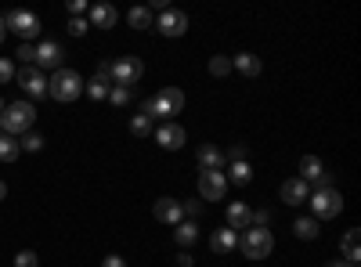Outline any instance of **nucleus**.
Masks as SVG:
<instances>
[{
    "label": "nucleus",
    "mask_w": 361,
    "mask_h": 267,
    "mask_svg": "<svg viewBox=\"0 0 361 267\" xmlns=\"http://www.w3.org/2000/svg\"><path fill=\"white\" fill-rule=\"evenodd\" d=\"M180 213H185V217H199L202 213V202H195V199L192 202H180Z\"/></svg>",
    "instance_id": "nucleus-36"
},
{
    "label": "nucleus",
    "mask_w": 361,
    "mask_h": 267,
    "mask_svg": "<svg viewBox=\"0 0 361 267\" xmlns=\"http://www.w3.org/2000/svg\"><path fill=\"white\" fill-rule=\"evenodd\" d=\"M40 260H37V253L33 249H22L18 256H15V267H37Z\"/></svg>",
    "instance_id": "nucleus-34"
},
{
    "label": "nucleus",
    "mask_w": 361,
    "mask_h": 267,
    "mask_svg": "<svg viewBox=\"0 0 361 267\" xmlns=\"http://www.w3.org/2000/svg\"><path fill=\"white\" fill-rule=\"evenodd\" d=\"M235 246H238V231H231V228H221L209 235V249L214 253H231Z\"/></svg>",
    "instance_id": "nucleus-18"
},
{
    "label": "nucleus",
    "mask_w": 361,
    "mask_h": 267,
    "mask_svg": "<svg viewBox=\"0 0 361 267\" xmlns=\"http://www.w3.org/2000/svg\"><path fill=\"white\" fill-rule=\"evenodd\" d=\"M253 224V210H250V206L246 202H231L228 206V228L231 231H246Z\"/></svg>",
    "instance_id": "nucleus-14"
},
{
    "label": "nucleus",
    "mask_w": 361,
    "mask_h": 267,
    "mask_svg": "<svg viewBox=\"0 0 361 267\" xmlns=\"http://www.w3.org/2000/svg\"><path fill=\"white\" fill-rule=\"evenodd\" d=\"M15 80L22 83V91H25L29 98H47V76H44L37 66H22V69L15 73Z\"/></svg>",
    "instance_id": "nucleus-9"
},
{
    "label": "nucleus",
    "mask_w": 361,
    "mask_h": 267,
    "mask_svg": "<svg viewBox=\"0 0 361 267\" xmlns=\"http://www.w3.org/2000/svg\"><path fill=\"white\" fill-rule=\"evenodd\" d=\"M322 177H325V166L318 156H304L300 159V181L304 185H322Z\"/></svg>",
    "instance_id": "nucleus-16"
},
{
    "label": "nucleus",
    "mask_w": 361,
    "mask_h": 267,
    "mask_svg": "<svg viewBox=\"0 0 361 267\" xmlns=\"http://www.w3.org/2000/svg\"><path fill=\"white\" fill-rule=\"evenodd\" d=\"M152 213H156L159 224H180V217H185V213H180V202H177V199H159V202L152 206Z\"/></svg>",
    "instance_id": "nucleus-15"
},
{
    "label": "nucleus",
    "mask_w": 361,
    "mask_h": 267,
    "mask_svg": "<svg viewBox=\"0 0 361 267\" xmlns=\"http://www.w3.org/2000/svg\"><path fill=\"white\" fill-rule=\"evenodd\" d=\"M238 249H243L246 260H264L271 256V249H275V235H271L267 228H246L243 231V239H238Z\"/></svg>",
    "instance_id": "nucleus-4"
},
{
    "label": "nucleus",
    "mask_w": 361,
    "mask_h": 267,
    "mask_svg": "<svg viewBox=\"0 0 361 267\" xmlns=\"http://www.w3.org/2000/svg\"><path fill=\"white\" fill-rule=\"evenodd\" d=\"M156 29H159L163 37H185V33H188V15L177 11V8H166V11L159 15Z\"/></svg>",
    "instance_id": "nucleus-10"
},
{
    "label": "nucleus",
    "mask_w": 361,
    "mask_h": 267,
    "mask_svg": "<svg viewBox=\"0 0 361 267\" xmlns=\"http://www.w3.org/2000/svg\"><path fill=\"white\" fill-rule=\"evenodd\" d=\"M4 199H8V185H4V181H0V202H4Z\"/></svg>",
    "instance_id": "nucleus-43"
},
{
    "label": "nucleus",
    "mask_w": 361,
    "mask_h": 267,
    "mask_svg": "<svg viewBox=\"0 0 361 267\" xmlns=\"http://www.w3.org/2000/svg\"><path fill=\"white\" fill-rule=\"evenodd\" d=\"M116 8L112 4H94V8H90V22H94L98 29H112L116 25Z\"/></svg>",
    "instance_id": "nucleus-19"
},
{
    "label": "nucleus",
    "mask_w": 361,
    "mask_h": 267,
    "mask_svg": "<svg viewBox=\"0 0 361 267\" xmlns=\"http://www.w3.org/2000/svg\"><path fill=\"white\" fill-rule=\"evenodd\" d=\"M4 22H8V33H15L22 44H29L33 37H40V18L33 15V11H11V15H4Z\"/></svg>",
    "instance_id": "nucleus-6"
},
{
    "label": "nucleus",
    "mask_w": 361,
    "mask_h": 267,
    "mask_svg": "<svg viewBox=\"0 0 361 267\" xmlns=\"http://www.w3.org/2000/svg\"><path fill=\"white\" fill-rule=\"evenodd\" d=\"M246 156H250V148H246V144H231V148H228V156H224V163H246Z\"/></svg>",
    "instance_id": "nucleus-32"
},
{
    "label": "nucleus",
    "mask_w": 361,
    "mask_h": 267,
    "mask_svg": "<svg viewBox=\"0 0 361 267\" xmlns=\"http://www.w3.org/2000/svg\"><path fill=\"white\" fill-rule=\"evenodd\" d=\"M0 134H4V130H0Z\"/></svg>",
    "instance_id": "nucleus-46"
},
{
    "label": "nucleus",
    "mask_w": 361,
    "mask_h": 267,
    "mask_svg": "<svg viewBox=\"0 0 361 267\" xmlns=\"http://www.w3.org/2000/svg\"><path fill=\"white\" fill-rule=\"evenodd\" d=\"M228 181H231V185H250V181H253V166H250V163H231Z\"/></svg>",
    "instance_id": "nucleus-25"
},
{
    "label": "nucleus",
    "mask_w": 361,
    "mask_h": 267,
    "mask_svg": "<svg viewBox=\"0 0 361 267\" xmlns=\"http://www.w3.org/2000/svg\"><path fill=\"white\" fill-rule=\"evenodd\" d=\"M231 73V58L217 54V58H209V76H228Z\"/></svg>",
    "instance_id": "nucleus-30"
},
{
    "label": "nucleus",
    "mask_w": 361,
    "mask_h": 267,
    "mask_svg": "<svg viewBox=\"0 0 361 267\" xmlns=\"http://www.w3.org/2000/svg\"><path fill=\"white\" fill-rule=\"evenodd\" d=\"M253 221H257L253 228H267V221H271V210H257V213H253Z\"/></svg>",
    "instance_id": "nucleus-39"
},
{
    "label": "nucleus",
    "mask_w": 361,
    "mask_h": 267,
    "mask_svg": "<svg viewBox=\"0 0 361 267\" xmlns=\"http://www.w3.org/2000/svg\"><path fill=\"white\" fill-rule=\"evenodd\" d=\"M185 137H188L185 127H177V123H163V127L156 130V141L166 148V152H177V148L185 144Z\"/></svg>",
    "instance_id": "nucleus-13"
},
{
    "label": "nucleus",
    "mask_w": 361,
    "mask_h": 267,
    "mask_svg": "<svg viewBox=\"0 0 361 267\" xmlns=\"http://www.w3.org/2000/svg\"><path fill=\"white\" fill-rule=\"evenodd\" d=\"M224 192H228V177H224V170H206V173H199V195H202L206 202L224 199Z\"/></svg>",
    "instance_id": "nucleus-8"
},
{
    "label": "nucleus",
    "mask_w": 361,
    "mask_h": 267,
    "mask_svg": "<svg viewBox=\"0 0 361 267\" xmlns=\"http://www.w3.org/2000/svg\"><path fill=\"white\" fill-rule=\"evenodd\" d=\"M343 260H347L350 267H357V260H361V253H357V228H350V231L343 235Z\"/></svg>",
    "instance_id": "nucleus-23"
},
{
    "label": "nucleus",
    "mask_w": 361,
    "mask_h": 267,
    "mask_svg": "<svg viewBox=\"0 0 361 267\" xmlns=\"http://www.w3.org/2000/svg\"><path fill=\"white\" fill-rule=\"evenodd\" d=\"M80 91H83V80L73 69H58L47 80V98H54V101H76Z\"/></svg>",
    "instance_id": "nucleus-5"
},
{
    "label": "nucleus",
    "mask_w": 361,
    "mask_h": 267,
    "mask_svg": "<svg viewBox=\"0 0 361 267\" xmlns=\"http://www.w3.org/2000/svg\"><path fill=\"white\" fill-rule=\"evenodd\" d=\"M173 239H177V246H180V249L195 246V239H199V228H195V221H180V224H177V231H173Z\"/></svg>",
    "instance_id": "nucleus-20"
},
{
    "label": "nucleus",
    "mask_w": 361,
    "mask_h": 267,
    "mask_svg": "<svg viewBox=\"0 0 361 267\" xmlns=\"http://www.w3.org/2000/svg\"><path fill=\"white\" fill-rule=\"evenodd\" d=\"M18 148H22V152H40V148H44V137L29 130V134H22V137H18Z\"/></svg>",
    "instance_id": "nucleus-28"
},
{
    "label": "nucleus",
    "mask_w": 361,
    "mask_h": 267,
    "mask_svg": "<svg viewBox=\"0 0 361 267\" xmlns=\"http://www.w3.org/2000/svg\"><path fill=\"white\" fill-rule=\"evenodd\" d=\"M231 69H238L243 76L253 80V76L260 73V58H257V54H235V58H231Z\"/></svg>",
    "instance_id": "nucleus-21"
},
{
    "label": "nucleus",
    "mask_w": 361,
    "mask_h": 267,
    "mask_svg": "<svg viewBox=\"0 0 361 267\" xmlns=\"http://www.w3.org/2000/svg\"><path fill=\"white\" fill-rule=\"evenodd\" d=\"M98 80H105V83L112 80V66H109V62H102V66H98Z\"/></svg>",
    "instance_id": "nucleus-41"
},
{
    "label": "nucleus",
    "mask_w": 361,
    "mask_h": 267,
    "mask_svg": "<svg viewBox=\"0 0 361 267\" xmlns=\"http://www.w3.org/2000/svg\"><path fill=\"white\" fill-rule=\"evenodd\" d=\"M83 11H87V0H69V15L73 18H80Z\"/></svg>",
    "instance_id": "nucleus-37"
},
{
    "label": "nucleus",
    "mask_w": 361,
    "mask_h": 267,
    "mask_svg": "<svg viewBox=\"0 0 361 267\" xmlns=\"http://www.w3.org/2000/svg\"><path fill=\"white\" fill-rule=\"evenodd\" d=\"M0 112H4V101H0Z\"/></svg>",
    "instance_id": "nucleus-45"
},
{
    "label": "nucleus",
    "mask_w": 361,
    "mask_h": 267,
    "mask_svg": "<svg viewBox=\"0 0 361 267\" xmlns=\"http://www.w3.org/2000/svg\"><path fill=\"white\" fill-rule=\"evenodd\" d=\"M127 22L134 29H152V11H148V8H130L127 11Z\"/></svg>",
    "instance_id": "nucleus-26"
},
{
    "label": "nucleus",
    "mask_w": 361,
    "mask_h": 267,
    "mask_svg": "<svg viewBox=\"0 0 361 267\" xmlns=\"http://www.w3.org/2000/svg\"><path fill=\"white\" fill-rule=\"evenodd\" d=\"M8 80H15V62L11 58H0V83H8Z\"/></svg>",
    "instance_id": "nucleus-35"
},
{
    "label": "nucleus",
    "mask_w": 361,
    "mask_h": 267,
    "mask_svg": "<svg viewBox=\"0 0 361 267\" xmlns=\"http://www.w3.org/2000/svg\"><path fill=\"white\" fill-rule=\"evenodd\" d=\"M15 58H22V66H33V62H37V47H33V44H22Z\"/></svg>",
    "instance_id": "nucleus-33"
},
{
    "label": "nucleus",
    "mask_w": 361,
    "mask_h": 267,
    "mask_svg": "<svg viewBox=\"0 0 361 267\" xmlns=\"http://www.w3.org/2000/svg\"><path fill=\"white\" fill-rule=\"evenodd\" d=\"M40 73L44 69H54L58 73V66H62V44H54V40H44L40 47H37V62H33Z\"/></svg>",
    "instance_id": "nucleus-11"
},
{
    "label": "nucleus",
    "mask_w": 361,
    "mask_h": 267,
    "mask_svg": "<svg viewBox=\"0 0 361 267\" xmlns=\"http://www.w3.org/2000/svg\"><path fill=\"white\" fill-rule=\"evenodd\" d=\"M83 91H87L90 98H94V101H105V98H109V91H112V87H109L105 80H98V76H94V80H87V83H83Z\"/></svg>",
    "instance_id": "nucleus-27"
},
{
    "label": "nucleus",
    "mask_w": 361,
    "mask_h": 267,
    "mask_svg": "<svg viewBox=\"0 0 361 267\" xmlns=\"http://www.w3.org/2000/svg\"><path fill=\"white\" fill-rule=\"evenodd\" d=\"M293 231H296V239L311 242V239H318V221H311V217H300V221L293 224Z\"/></svg>",
    "instance_id": "nucleus-24"
},
{
    "label": "nucleus",
    "mask_w": 361,
    "mask_h": 267,
    "mask_svg": "<svg viewBox=\"0 0 361 267\" xmlns=\"http://www.w3.org/2000/svg\"><path fill=\"white\" fill-rule=\"evenodd\" d=\"M130 134H134V137H145V134H152V120H148L145 112H141V116H134V120H130Z\"/></svg>",
    "instance_id": "nucleus-29"
},
{
    "label": "nucleus",
    "mask_w": 361,
    "mask_h": 267,
    "mask_svg": "<svg viewBox=\"0 0 361 267\" xmlns=\"http://www.w3.org/2000/svg\"><path fill=\"white\" fill-rule=\"evenodd\" d=\"M307 199H311V210H314L318 221H333V217H340V210H343V195H340L336 185H318Z\"/></svg>",
    "instance_id": "nucleus-3"
},
{
    "label": "nucleus",
    "mask_w": 361,
    "mask_h": 267,
    "mask_svg": "<svg viewBox=\"0 0 361 267\" xmlns=\"http://www.w3.org/2000/svg\"><path fill=\"white\" fill-rule=\"evenodd\" d=\"M37 123V108L33 101H11L4 112H0V130H4L8 137H22L29 134V127Z\"/></svg>",
    "instance_id": "nucleus-1"
},
{
    "label": "nucleus",
    "mask_w": 361,
    "mask_h": 267,
    "mask_svg": "<svg viewBox=\"0 0 361 267\" xmlns=\"http://www.w3.org/2000/svg\"><path fill=\"white\" fill-rule=\"evenodd\" d=\"M145 76V66H141V58H119V62H112V83L116 87H130Z\"/></svg>",
    "instance_id": "nucleus-7"
},
{
    "label": "nucleus",
    "mask_w": 361,
    "mask_h": 267,
    "mask_svg": "<svg viewBox=\"0 0 361 267\" xmlns=\"http://www.w3.org/2000/svg\"><path fill=\"white\" fill-rule=\"evenodd\" d=\"M307 195H311V185H304L300 177H289V181L282 185V202L286 206H304Z\"/></svg>",
    "instance_id": "nucleus-12"
},
{
    "label": "nucleus",
    "mask_w": 361,
    "mask_h": 267,
    "mask_svg": "<svg viewBox=\"0 0 361 267\" xmlns=\"http://www.w3.org/2000/svg\"><path fill=\"white\" fill-rule=\"evenodd\" d=\"M102 267H127V260H123V256H105Z\"/></svg>",
    "instance_id": "nucleus-40"
},
{
    "label": "nucleus",
    "mask_w": 361,
    "mask_h": 267,
    "mask_svg": "<svg viewBox=\"0 0 361 267\" xmlns=\"http://www.w3.org/2000/svg\"><path fill=\"white\" fill-rule=\"evenodd\" d=\"M329 267H350L347 260H333V263H329Z\"/></svg>",
    "instance_id": "nucleus-44"
},
{
    "label": "nucleus",
    "mask_w": 361,
    "mask_h": 267,
    "mask_svg": "<svg viewBox=\"0 0 361 267\" xmlns=\"http://www.w3.org/2000/svg\"><path fill=\"white\" fill-rule=\"evenodd\" d=\"M199 170L206 173V170H224V152L217 144H202L199 148Z\"/></svg>",
    "instance_id": "nucleus-17"
},
{
    "label": "nucleus",
    "mask_w": 361,
    "mask_h": 267,
    "mask_svg": "<svg viewBox=\"0 0 361 267\" xmlns=\"http://www.w3.org/2000/svg\"><path fill=\"white\" fill-rule=\"evenodd\" d=\"M180 108H185V91H180V87H163L156 98H148L141 105V112L148 116V120H166V123H170V116H177Z\"/></svg>",
    "instance_id": "nucleus-2"
},
{
    "label": "nucleus",
    "mask_w": 361,
    "mask_h": 267,
    "mask_svg": "<svg viewBox=\"0 0 361 267\" xmlns=\"http://www.w3.org/2000/svg\"><path fill=\"white\" fill-rule=\"evenodd\" d=\"M130 91H127V87H112V91H109V101L116 105V108H123V105H130Z\"/></svg>",
    "instance_id": "nucleus-31"
},
{
    "label": "nucleus",
    "mask_w": 361,
    "mask_h": 267,
    "mask_svg": "<svg viewBox=\"0 0 361 267\" xmlns=\"http://www.w3.org/2000/svg\"><path fill=\"white\" fill-rule=\"evenodd\" d=\"M69 33H73V37H83V33H87V22H83V18H73V22H69Z\"/></svg>",
    "instance_id": "nucleus-38"
},
{
    "label": "nucleus",
    "mask_w": 361,
    "mask_h": 267,
    "mask_svg": "<svg viewBox=\"0 0 361 267\" xmlns=\"http://www.w3.org/2000/svg\"><path fill=\"white\" fill-rule=\"evenodd\" d=\"M4 37H8V22L0 18V44H4Z\"/></svg>",
    "instance_id": "nucleus-42"
},
{
    "label": "nucleus",
    "mask_w": 361,
    "mask_h": 267,
    "mask_svg": "<svg viewBox=\"0 0 361 267\" xmlns=\"http://www.w3.org/2000/svg\"><path fill=\"white\" fill-rule=\"evenodd\" d=\"M22 156V148H18V137H8V134H0V163H15Z\"/></svg>",
    "instance_id": "nucleus-22"
}]
</instances>
